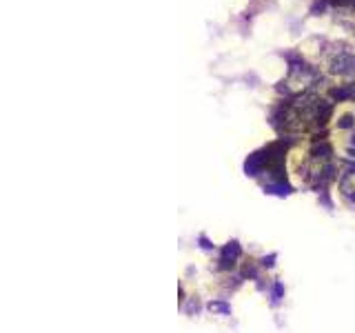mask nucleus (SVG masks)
<instances>
[{
  "label": "nucleus",
  "instance_id": "2",
  "mask_svg": "<svg viewBox=\"0 0 355 333\" xmlns=\"http://www.w3.org/2000/svg\"><path fill=\"white\" fill-rule=\"evenodd\" d=\"M333 71L335 73H353L355 71V58L353 56H346V53L337 56V58L333 60Z\"/></svg>",
  "mask_w": 355,
  "mask_h": 333
},
{
  "label": "nucleus",
  "instance_id": "3",
  "mask_svg": "<svg viewBox=\"0 0 355 333\" xmlns=\"http://www.w3.org/2000/svg\"><path fill=\"white\" fill-rule=\"evenodd\" d=\"M340 189L349 200H355V169H349L340 180Z\"/></svg>",
  "mask_w": 355,
  "mask_h": 333
},
{
  "label": "nucleus",
  "instance_id": "6",
  "mask_svg": "<svg viewBox=\"0 0 355 333\" xmlns=\"http://www.w3.org/2000/svg\"><path fill=\"white\" fill-rule=\"evenodd\" d=\"M282 291H284L282 282H275V285H273V304L280 302V298H282Z\"/></svg>",
  "mask_w": 355,
  "mask_h": 333
},
{
  "label": "nucleus",
  "instance_id": "4",
  "mask_svg": "<svg viewBox=\"0 0 355 333\" xmlns=\"http://www.w3.org/2000/svg\"><path fill=\"white\" fill-rule=\"evenodd\" d=\"M209 311L211 313H220V315H229L231 307L226 302H222V300H213V302H209Z\"/></svg>",
  "mask_w": 355,
  "mask_h": 333
},
{
  "label": "nucleus",
  "instance_id": "1",
  "mask_svg": "<svg viewBox=\"0 0 355 333\" xmlns=\"http://www.w3.org/2000/svg\"><path fill=\"white\" fill-rule=\"evenodd\" d=\"M240 253H242V249H240V244L238 242H229V244H224V249H222V256H220V266H231L233 265L238 258H240Z\"/></svg>",
  "mask_w": 355,
  "mask_h": 333
},
{
  "label": "nucleus",
  "instance_id": "7",
  "mask_svg": "<svg viewBox=\"0 0 355 333\" xmlns=\"http://www.w3.org/2000/svg\"><path fill=\"white\" fill-rule=\"evenodd\" d=\"M351 125H353V118H351V116H344V118H342V122H340L342 129H349Z\"/></svg>",
  "mask_w": 355,
  "mask_h": 333
},
{
  "label": "nucleus",
  "instance_id": "9",
  "mask_svg": "<svg viewBox=\"0 0 355 333\" xmlns=\"http://www.w3.org/2000/svg\"><path fill=\"white\" fill-rule=\"evenodd\" d=\"M273 260H275V256H269V258H264L262 260V265L264 266H273Z\"/></svg>",
  "mask_w": 355,
  "mask_h": 333
},
{
  "label": "nucleus",
  "instance_id": "8",
  "mask_svg": "<svg viewBox=\"0 0 355 333\" xmlns=\"http://www.w3.org/2000/svg\"><path fill=\"white\" fill-rule=\"evenodd\" d=\"M200 244H202V249H213V244H209V240L204 236H200Z\"/></svg>",
  "mask_w": 355,
  "mask_h": 333
},
{
  "label": "nucleus",
  "instance_id": "5",
  "mask_svg": "<svg viewBox=\"0 0 355 333\" xmlns=\"http://www.w3.org/2000/svg\"><path fill=\"white\" fill-rule=\"evenodd\" d=\"M264 191L266 193H275V196H288L291 193V187L284 182H278V184H266L264 187Z\"/></svg>",
  "mask_w": 355,
  "mask_h": 333
}]
</instances>
